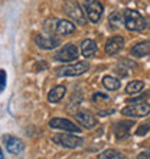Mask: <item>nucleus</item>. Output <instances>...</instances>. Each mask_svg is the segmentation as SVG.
I'll return each instance as SVG.
<instances>
[{"label":"nucleus","mask_w":150,"mask_h":159,"mask_svg":"<svg viewBox=\"0 0 150 159\" xmlns=\"http://www.w3.org/2000/svg\"><path fill=\"white\" fill-rule=\"evenodd\" d=\"M123 19H124V26L131 32H139V30H143L146 28L144 17L136 10H131V9L126 10L123 13Z\"/></svg>","instance_id":"nucleus-1"},{"label":"nucleus","mask_w":150,"mask_h":159,"mask_svg":"<svg viewBox=\"0 0 150 159\" xmlns=\"http://www.w3.org/2000/svg\"><path fill=\"white\" fill-rule=\"evenodd\" d=\"M88 68H90V65L85 61H81V62H75V64H71V65L56 68L55 72L59 77H78V75H82L84 72H87Z\"/></svg>","instance_id":"nucleus-2"},{"label":"nucleus","mask_w":150,"mask_h":159,"mask_svg":"<svg viewBox=\"0 0 150 159\" xmlns=\"http://www.w3.org/2000/svg\"><path fill=\"white\" fill-rule=\"evenodd\" d=\"M103 12H104V7L98 0H84V13L92 23H97L100 20Z\"/></svg>","instance_id":"nucleus-3"},{"label":"nucleus","mask_w":150,"mask_h":159,"mask_svg":"<svg viewBox=\"0 0 150 159\" xmlns=\"http://www.w3.org/2000/svg\"><path fill=\"white\" fill-rule=\"evenodd\" d=\"M52 142H55L56 145H61L64 148H71V149H75L82 145V138L79 136H75V134L69 133H59V134H55L52 136Z\"/></svg>","instance_id":"nucleus-4"},{"label":"nucleus","mask_w":150,"mask_h":159,"mask_svg":"<svg viewBox=\"0 0 150 159\" xmlns=\"http://www.w3.org/2000/svg\"><path fill=\"white\" fill-rule=\"evenodd\" d=\"M121 114L129 116V117H144L150 114V104L144 101H137V103H133V104L124 107L121 110Z\"/></svg>","instance_id":"nucleus-5"},{"label":"nucleus","mask_w":150,"mask_h":159,"mask_svg":"<svg viewBox=\"0 0 150 159\" xmlns=\"http://www.w3.org/2000/svg\"><path fill=\"white\" fill-rule=\"evenodd\" d=\"M64 10L68 16L71 17L72 20L78 25H85V13L81 10V7L78 6V3H75L74 0H67V3L64 4Z\"/></svg>","instance_id":"nucleus-6"},{"label":"nucleus","mask_w":150,"mask_h":159,"mask_svg":"<svg viewBox=\"0 0 150 159\" xmlns=\"http://www.w3.org/2000/svg\"><path fill=\"white\" fill-rule=\"evenodd\" d=\"M77 57H78V48L72 43L65 45L55 54V59L59 62H71V61H75Z\"/></svg>","instance_id":"nucleus-7"},{"label":"nucleus","mask_w":150,"mask_h":159,"mask_svg":"<svg viewBox=\"0 0 150 159\" xmlns=\"http://www.w3.org/2000/svg\"><path fill=\"white\" fill-rule=\"evenodd\" d=\"M49 127L52 129H58V130H64V132H69V133H75V132H81V127L72 123L71 120H67V119H52L49 120Z\"/></svg>","instance_id":"nucleus-8"},{"label":"nucleus","mask_w":150,"mask_h":159,"mask_svg":"<svg viewBox=\"0 0 150 159\" xmlns=\"http://www.w3.org/2000/svg\"><path fill=\"white\" fill-rule=\"evenodd\" d=\"M35 43L41 49H54V48L59 46V39L52 38V36H45V35H36Z\"/></svg>","instance_id":"nucleus-9"},{"label":"nucleus","mask_w":150,"mask_h":159,"mask_svg":"<svg viewBox=\"0 0 150 159\" xmlns=\"http://www.w3.org/2000/svg\"><path fill=\"white\" fill-rule=\"evenodd\" d=\"M123 46H124V38L123 36H113L105 43V52L108 55H116L123 49Z\"/></svg>","instance_id":"nucleus-10"},{"label":"nucleus","mask_w":150,"mask_h":159,"mask_svg":"<svg viewBox=\"0 0 150 159\" xmlns=\"http://www.w3.org/2000/svg\"><path fill=\"white\" fill-rule=\"evenodd\" d=\"M4 145H6V149H7L10 153H13V155L22 153L23 148H25L20 139L15 138V136H4Z\"/></svg>","instance_id":"nucleus-11"},{"label":"nucleus","mask_w":150,"mask_h":159,"mask_svg":"<svg viewBox=\"0 0 150 159\" xmlns=\"http://www.w3.org/2000/svg\"><path fill=\"white\" fill-rule=\"evenodd\" d=\"M75 119L78 120L79 125L87 127V129H91V127H94L97 125V119L90 111H78L75 114Z\"/></svg>","instance_id":"nucleus-12"},{"label":"nucleus","mask_w":150,"mask_h":159,"mask_svg":"<svg viewBox=\"0 0 150 159\" xmlns=\"http://www.w3.org/2000/svg\"><path fill=\"white\" fill-rule=\"evenodd\" d=\"M133 127V121H118L114 126V134L117 139H126L129 138L130 129Z\"/></svg>","instance_id":"nucleus-13"},{"label":"nucleus","mask_w":150,"mask_h":159,"mask_svg":"<svg viewBox=\"0 0 150 159\" xmlns=\"http://www.w3.org/2000/svg\"><path fill=\"white\" fill-rule=\"evenodd\" d=\"M131 55L136 57V58L150 55V41H143V42L136 43V45L131 48Z\"/></svg>","instance_id":"nucleus-14"},{"label":"nucleus","mask_w":150,"mask_h":159,"mask_svg":"<svg viewBox=\"0 0 150 159\" xmlns=\"http://www.w3.org/2000/svg\"><path fill=\"white\" fill-rule=\"evenodd\" d=\"M55 32L61 36H67V35H71L72 32H75V25L69 20H58Z\"/></svg>","instance_id":"nucleus-15"},{"label":"nucleus","mask_w":150,"mask_h":159,"mask_svg":"<svg viewBox=\"0 0 150 159\" xmlns=\"http://www.w3.org/2000/svg\"><path fill=\"white\" fill-rule=\"evenodd\" d=\"M81 52L85 58H91L97 52V43L92 39H85L81 43Z\"/></svg>","instance_id":"nucleus-16"},{"label":"nucleus","mask_w":150,"mask_h":159,"mask_svg":"<svg viewBox=\"0 0 150 159\" xmlns=\"http://www.w3.org/2000/svg\"><path fill=\"white\" fill-rule=\"evenodd\" d=\"M65 93H67V88L64 87V85H56V87H54L49 91L48 100H49L51 103H58V101H61L64 98Z\"/></svg>","instance_id":"nucleus-17"},{"label":"nucleus","mask_w":150,"mask_h":159,"mask_svg":"<svg viewBox=\"0 0 150 159\" xmlns=\"http://www.w3.org/2000/svg\"><path fill=\"white\" fill-rule=\"evenodd\" d=\"M144 88V83L140 81V80H134V81H130L127 84V87H126V91L129 93V94H137L140 93Z\"/></svg>","instance_id":"nucleus-18"},{"label":"nucleus","mask_w":150,"mask_h":159,"mask_svg":"<svg viewBox=\"0 0 150 159\" xmlns=\"http://www.w3.org/2000/svg\"><path fill=\"white\" fill-rule=\"evenodd\" d=\"M103 85H104L107 90H110V91H114V90H118L120 88V81L117 78H114V77H110V75H105L104 78H103Z\"/></svg>","instance_id":"nucleus-19"},{"label":"nucleus","mask_w":150,"mask_h":159,"mask_svg":"<svg viewBox=\"0 0 150 159\" xmlns=\"http://www.w3.org/2000/svg\"><path fill=\"white\" fill-rule=\"evenodd\" d=\"M121 22H124V19H123V15L118 13V12H114L111 16L108 17V23H110V28H111V29H117V28H120Z\"/></svg>","instance_id":"nucleus-20"},{"label":"nucleus","mask_w":150,"mask_h":159,"mask_svg":"<svg viewBox=\"0 0 150 159\" xmlns=\"http://www.w3.org/2000/svg\"><path fill=\"white\" fill-rule=\"evenodd\" d=\"M98 159H124V156H123V153L114 151V149H108V151L101 152L98 155Z\"/></svg>","instance_id":"nucleus-21"},{"label":"nucleus","mask_w":150,"mask_h":159,"mask_svg":"<svg viewBox=\"0 0 150 159\" xmlns=\"http://www.w3.org/2000/svg\"><path fill=\"white\" fill-rule=\"evenodd\" d=\"M92 101H94L95 104H110V103H111V98H110L107 94H104V93L98 91L92 96Z\"/></svg>","instance_id":"nucleus-22"},{"label":"nucleus","mask_w":150,"mask_h":159,"mask_svg":"<svg viewBox=\"0 0 150 159\" xmlns=\"http://www.w3.org/2000/svg\"><path fill=\"white\" fill-rule=\"evenodd\" d=\"M56 19H49V20H46L45 23V29L49 32V34H52V32H55V29H56Z\"/></svg>","instance_id":"nucleus-23"},{"label":"nucleus","mask_w":150,"mask_h":159,"mask_svg":"<svg viewBox=\"0 0 150 159\" xmlns=\"http://www.w3.org/2000/svg\"><path fill=\"white\" fill-rule=\"evenodd\" d=\"M6 78H7L6 71H4V70H0V91H3L4 87H6Z\"/></svg>","instance_id":"nucleus-24"},{"label":"nucleus","mask_w":150,"mask_h":159,"mask_svg":"<svg viewBox=\"0 0 150 159\" xmlns=\"http://www.w3.org/2000/svg\"><path fill=\"white\" fill-rule=\"evenodd\" d=\"M149 129H150V125H149V123H144V125H142L137 129L136 134H139V136H143V134H146L147 132H149Z\"/></svg>","instance_id":"nucleus-25"},{"label":"nucleus","mask_w":150,"mask_h":159,"mask_svg":"<svg viewBox=\"0 0 150 159\" xmlns=\"http://www.w3.org/2000/svg\"><path fill=\"white\" fill-rule=\"evenodd\" d=\"M137 159H150V149H147V151L142 152V153L137 156Z\"/></svg>","instance_id":"nucleus-26"},{"label":"nucleus","mask_w":150,"mask_h":159,"mask_svg":"<svg viewBox=\"0 0 150 159\" xmlns=\"http://www.w3.org/2000/svg\"><path fill=\"white\" fill-rule=\"evenodd\" d=\"M45 68H48L46 62H39V64H36V65H35V70H36V71H43Z\"/></svg>","instance_id":"nucleus-27"},{"label":"nucleus","mask_w":150,"mask_h":159,"mask_svg":"<svg viewBox=\"0 0 150 159\" xmlns=\"http://www.w3.org/2000/svg\"><path fill=\"white\" fill-rule=\"evenodd\" d=\"M0 159H4V155H3V151L0 149Z\"/></svg>","instance_id":"nucleus-28"}]
</instances>
